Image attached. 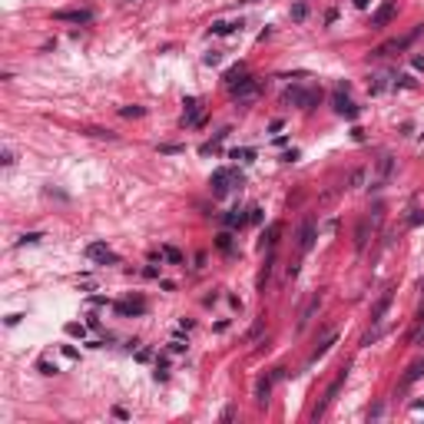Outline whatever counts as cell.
<instances>
[{"label": "cell", "instance_id": "10", "mask_svg": "<svg viewBox=\"0 0 424 424\" xmlns=\"http://www.w3.org/2000/svg\"><path fill=\"white\" fill-rule=\"evenodd\" d=\"M391 298H395V288H388L385 295L378 298V302H375V308H371V322L378 325L381 318H385V312H388V305H391Z\"/></svg>", "mask_w": 424, "mask_h": 424}, {"label": "cell", "instance_id": "8", "mask_svg": "<svg viewBox=\"0 0 424 424\" xmlns=\"http://www.w3.org/2000/svg\"><path fill=\"white\" fill-rule=\"evenodd\" d=\"M315 245V219H305L298 229V252H308Z\"/></svg>", "mask_w": 424, "mask_h": 424}, {"label": "cell", "instance_id": "41", "mask_svg": "<svg viewBox=\"0 0 424 424\" xmlns=\"http://www.w3.org/2000/svg\"><path fill=\"white\" fill-rule=\"evenodd\" d=\"M252 3H255V0H252Z\"/></svg>", "mask_w": 424, "mask_h": 424}, {"label": "cell", "instance_id": "24", "mask_svg": "<svg viewBox=\"0 0 424 424\" xmlns=\"http://www.w3.org/2000/svg\"><path fill=\"white\" fill-rule=\"evenodd\" d=\"M388 80H391V73H381V76H375V83H371V93H381L388 86Z\"/></svg>", "mask_w": 424, "mask_h": 424}, {"label": "cell", "instance_id": "3", "mask_svg": "<svg viewBox=\"0 0 424 424\" xmlns=\"http://www.w3.org/2000/svg\"><path fill=\"white\" fill-rule=\"evenodd\" d=\"M229 90H232V96H235L239 106H242V103H252L258 96V83H255V80H249V76H242L239 83H232Z\"/></svg>", "mask_w": 424, "mask_h": 424}, {"label": "cell", "instance_id": "9", "mask_svg": "<svg viewBox=\"0 0 424 424\" xmlns=\"http://www.w3.org/2000/svg\"><path fill=\"white\" fill-rule=\"evenodd\" d=\"M53 17L56 20H70V23H90L93 13H90V10H56Z\"/></svg>", "mask_w": 424, "mask_h": 424}, {"label": "cell", "instance_id": "21", "mask_svg": "<svg viewBox=\"0 0 424 424\" xmlns=\"http://www.w3.org/2000/svg\"><path fill=\"white\" fill-rule=\"evenodd\" d=\"M335 341H338V335H328V338H325L322 345H318V348L312 351V361H318V358H322V355H325V351H328V348H332Z\"/></svg>", "mask_w": 424, "mask_h": 424}, {"label": "cell", "instance_id": "28", "mask_svg": "<svg viewBox=\"0 0 424 424\" xmlns=\"http://www.w3.org/2000/svg\"><path fill=\"white\" fill-rule=\"evenodd\" d=\"M424 222V212L421 209H411V215H408V225H421Z\"/></svg>", "mask_w": 424, "mask_h": 424}, {"label": "cell", "instance_id": "33", "mask_svg": "<svg viewBox=\"0 0 424 424\" xmlns=\"http://www.w3.org/2000/svg\"><path fill=\"white\" fill-rule=\"evenodd\" d=\"M3 166H13V149H3V156H0Z\"/></svg>", "mask_w": 424, "mask_h": 424}, {"label": "cell", "instance_id": "4", "mask_svg": "<svg viewBox=\"0 0 424 424\" xmlns=\"http://www.w3.org/2000/svg\"><path fill=\"white\" fill-rule=\"evenodd\" d=\"M285 103L302 106V110H312L315 103H318V93H308V90H302V86H292V90L285 93Z\"/></svg>", "mask_w": 424, "mask_h": 424}, {"label": "cell", "instance_id": "35", "mask_svg": "<svg viewBox=\"0 0 424 424\" xmlns=\"http://www.w3.org/2000/svg\"><path fill=\"white\" fill-rule=\"evenodd\" d=\"M169 348H173V351H186V341L183 338H173V341H169Z\"/></svg>", "mask_w": 424, "mask_h": 424}, {"label": "cell", "instance_id": "1", "mask_svg": "<svg viewBox=\"0 0 424 424\" xmlns=\"http://www.w3.org/2000/svg\"><path fill=\"white\" fill-rule=\"evenodd\" d=\"M345 378H348V368H341V371H338V378H335L332 385H328V391H325V398H322V401H318V408H315V411H312V418H315V421H318V418H322L325 411H328V408H332V401H335V398H338V391H341V385H345Z\"/></svg>", "mask_w": 424, "mask_h": 424}, {"label": "cell", "instance_id": "32", "mask_svg": "<svg viewBox=\"0 0 424 424\" xmlns=\"http://www.w3.org/2000/svg\"><path fill=\"white\" fill-rule=\"evenodd\" d=\"M123 116H143V110H139V106H123Z\"/></svg>", "mask_w": 424, "mask_h": 424}, {"label": "cell", "instance_id": "11", "mask_svg": "<svg viewBox=\"0 0 424 424\" xmlns=\"http://www.w3.org/2000/svg\"><path fill=\"white\" fill-rule=\"evenodd\" d=\"M395 173V156H381V163H378V183L371 186V189H381V186L388 183V176Z\"/></svg>", "mask_w": 424, "mask_h": 424}, {"label": "cell", "instance_id": "7", "mask_svg": "<svg viewBox=\"0 0 424 424\" xmlns=\"http://www.w3.org/2000/svg\"><path fill=\"white\" fill-rule=\"evenodd\" d=\"M395 10H398V3H395V0H385V3H381V7L375 10V17H371V27H378V30H381V27H388V20L395 17Z\"/></svg>", "mask_w": 424, "mask_h": 424}, {"label": "cell", "instance_id": "13", "mask_svg": "<svg viewBox=\"0 0 424 424\" xmlns=\"http://www.w3.org/2000/svg\"><path fill=\"white\" fill-rule=\"evenodd\" d=\"M268 395H272V378H258L255 381V401L258 405H268Z\"/></svg>", "mask_w": 424, "mask_h": 424}, {"label": "cell", "instance_id": "39", "mask_svg": "<svg viewBox=\"0 0 424 424\" xmlns=\"http://www.w3.org/2000/svg\"><path fill=\"white\" fill-rule=\"evenodd\" d=\"M415 70H424V56H415Z\"/></svg>", "mask_w": 424, "mask_h": 424}, {"label": "cell", "instance_id": "30", "mask_svg": "<svg viewBox=\"0 0 424 424\" xmlns=\"http://www.w3.org/2000/svg\"><path fill=\"white\" fill-rule=\"evenodd\" d=\"M255 153L252 149H232V159H252Z\"/></svg>", "mask_w": 424, "mask_h": 424}, {"label": "cell", "instance_id": "17", "mask_svg": "<svg viewBox=\"0 0 424 424\" xmlns=\"http://www.w3.org/2000/svg\"><path fill=\"white\" fill-rule=\"evenodd\" d=\"M421 375H424V358H418L415 365L408 368V375H405V385H415V381L421 378Z\"/></svg>", "mask_w": 424, "mask_h": 424}, {"label": "cell", "instance_id": "37", "mask_svg": "<svg viewBox=\"0 0 424 424\" xmlns=\"http://www.w3.org/2000/svg\"><path fill=\"white\" fill-rule=\"evenodd\" d=\"M136 358H139V361H149V358H153V351H149V348H139Z\"/></svg>", "mask_w": 424, "mask_h": 424}, {"label": "cell", "instance_id": "29", "mask_svg": "<svg viewBox=\"0 0 424 424\" xmlns=\"http://www.w3.org/2000/svg\"><path fill=\"white\" fill-rule=\"evenodd\" d=\"M305 13H308L305 3H295V7H292V17H295V20H305Z\"/></svg>", "mask_w": 424, "mask_h": 424}, {"label": "cell", "instance_id": "6", "mask_svg": "<svg viewBox=\"0 0 424 424\" xmlns=\"http://www.w3.org/2000/svg\"><path fill=\"white\" fill-rule=\"evenodd\" d=\"M86 255H90L93 262H103V265H106V262H110V265H113V262H120L116 252H110L103 242H90V245H86Z\"/></svg>", "mask_w": 424, "mask_h": 424}, {"label": "cell", "instance_id": "26", "mask_svg": "<svg viewBox=\"0 0 424 424\" xmlns=\"http://www.w3.org/2000/svg\"><path fill=\"white\" fill-rule=\"evenodd\" d=\"M37 368L43 371V375H56V371H60V368L53 365V361H46V358H43V361H37Z\"/></svg>", "mask_w": 424, "mask_h": 424}, {"label": "cell", "instance_id": "18", "mask_svg": "<svg viewBox=\"0 0 424 424\" xmlns=\"http://www.w3.org/2000/svg\"><path fill=\"white\" fill-rule=\"evenodd\" d=\"M278 232H282V225H278V222H272V225H268V239H262V249H265V245H268V252L275 249V242H278Z\"/></svg>", "mask_w": 424, "mask_h": 424}, {"label": "cell", "instance_id": "25", "mask_svg": "<svg viewBox=\"0 0 424 424\" xmlns=\"http://www.w3.org/2000/svg\"><path fill=\"white\" fill-rule=\"evenodd\" d=\"M215 245H219L222 252H229V249H232V235H229V232H222L219 239H215Z\"/></svg>", "mask_w": 424, "mask_h": 424}, {"label": "cell", "instance_id": "20", "mask_svg": "<svg viewBox=\"0 0 424 424\" xmlns=\"http://www.w3.org/2000/svg\"><path fill=\"white\" fill-rule=\"evenodd\" d=\"M235 27H242V23H225V20H215L209 30H212V33H219V37H225V33H232Z\"/></svg>", "mask_w": 424, "mask_h": 424}, {"label": "cell", "instance_id": "15", "mask_svg": "<svg viewBox=\"0 0 424 424\" xmlns=\"http://www.w3.org/2000/svg\"><path fill=\"white\" fill-rule=\"evenodd\" d=\"M199 110H203V103H199V100H186V116H183V120L189 123V126L199 123Z\"/></svg>", "mask_w": 424, "mask_h": 424}, {"label": "cell", "instance_id": "38", "mask_svg": "<svg viewBox=\"0 0 424 424\" xmlns=\"http://www.w3.org/2000/svg\"><path fill=\"white\" fill-rule=\"evenodd\" d=\"M232 418H235V408L229 405V408H225V411H222V421H232Z\"/></svg>", "mask_w": 424, "mask_h": 424}, {"label": "cell", "instance_id": "14", "mask_svg": "<svg viewBox=\"0 0 424 424\" xmlns=\"http://www.w3.org/2000/svg\"><path fill=\"white\" fill-rule=\"evenodd\" d=\"M116 312H120V315H143V312H146V302H139V298H136V302H120V305H116Z\"/></svg>", "mask_w": 424, "mask_h": 424}, {"label": "cell", "instance_id": "31", "mask_svg": "<svg viewBox=\"0 0 424 424\" xmlns=\"http://www.w3.org/2000/svg\"><path fill=\"white\" fill-rule=\"evenodd\" d=\"M33 242H40V232H30V235H23V239H20V245H33Z\"/></svg>", "mask_w": 424, "mask_h": 424}, {"label": "cell", "instance_id": "23", "mask_svg": "<svg viewBox=\"0 0 424 424\" xmlns=\"http://www.w3.org/2000/svg\"><path fill=\"white\" fill-rule=\"evenodd\" d=\"M66 335H70V338H83L86 328H83L80 322H70V325H66Z\"/></svg>", "mask_w": 424, "mask_h": 424}, {"label": "cell", "instance_id": "5", "mask_svg": "<svg viewBox=\"0 0 424 424\" xmlns=\"http://www.w3.org/2000/svg\"><path fill=\"white\" fill-rule=\"evenodd\" d=\"M332 103H335V113H338V116H345V120H355V116H358V106H355V103H351L341 90L332 96Z\"/></svg>", "mask_w": 424, "mask_h": 424}, {"label": "cell", "instance_id": "36", "mask_svg": "<svg viewBox=\"0 0 424 424\" xmlns=\"http://www.w3.org/2000/svg\"><path fill=\"white\" fill-rule=\"evenodd\" d=\"M411 341H415V345H424V325H421V328H418L415 335H411Z\"/></svg>", "mask_w": 424, "mask_h": 424}, {"label": "cell", "instance_id": "34", "mask_svg": "<svg viewBox=\"0 0 424 424\" xmlns=\"http://www.w3.org/2000/svg\"><path fill=\"white\" fill-rule=\"evenodd\" d=\"M249 222H262V209H258V206L249 209Z\"/></svg>", "mask_w": 424, "mask_h": 424}, {"label": "cell", "instance_id": "22", "mask_svg": "<svg viewBox=\"0 0 424 424\" xmlns=\"http://www.w3.org/2000/svg\"><path fill=\"white\" fill-rule=\"evenodd\" d=\"M163 258H166V262H176V265H179V262H183V252L176 249V245H163Z\"/></svg>", "mask_w": 424, "mask_h": 424}, {"label": "cell", "instance_id": "12", "mask_svg": "<svg viewBox=\"0 0 424 424\" xmlns=\"http://www.w3.org/2000/svg\"><path fill=\"white\" fill-rule=\"evenodd\" d=\"M222 222H225V229H242V225L249 222V215H245V212H239V209H232V212H225V215H222Z\"/></svg>", "mask_w": 424, "mask_h": 424}, {"label": "cell", "instance_id": "19", "mask_svg": "<svg viewBox=\"0 0 424 424\" xmlns=\"http://www.w3.org/2000/svg\"><path fill=\"white\" fill-rule=\"evenodd\" d=\"M365 242H368V222H358V232H355V249H365Z\"/></svg>", "mask_w": 424, "mask_h": 424}, {"label": "cell", "instance_id": "40", "mask_svg": "<svg viewBox=\"0 0 424 424\" xmlns=\"http://www.w3.org/2000/svg\"><path fill=\"white\" fill-rule=\"evenodd\" d=\"M421 292H424V282H421Z\"/></svg>", "mask_w": 424, "mask_h": 424}, {"label": "cell", "instance_id": "27", "mask_svg": "<svg viewBox=\"0 0 424 424\" xmlns=\"http://www.w3.org/2000/svg\"><path fill=\"white\" fill-rule=\"evenodd\" d=\"M361 179H365V169H355V173H351V179H348V186H351V189H358Z\"/></svg>", "mask_w": 424, "mask_h": 424}, {"label": "cell", "instance_id": "2", "mask_svg": "<svg viewBox=\"0 0 424 424\" xmlns=\"http://www.w3.org/2000/svg\"><path fill=\"white\" fill-rule=\"evenodd\" d=\"M229 183L242 186V173H232V169H215V173H212V193H215V196L229 193V189H232Z\"/></svg>", "mask_w": 424, "mask_h": 424}, {"label": "cell", "instance_id": "16", "mask_svg": "<svg viewBox=\"0 0 424 424\" xmlns=\"http://www.w3.org/2000/svg\"><path fill=\"white\" fill-rule=\"evenodd\" d=\"M318 305H322V295H315L312 302L305 305V312H302V318H298V328H305V325H308V318H312L315 315V308H318Z\"/></svg>", "mask_w": 424, "mask_h": 424}]
</instances>
